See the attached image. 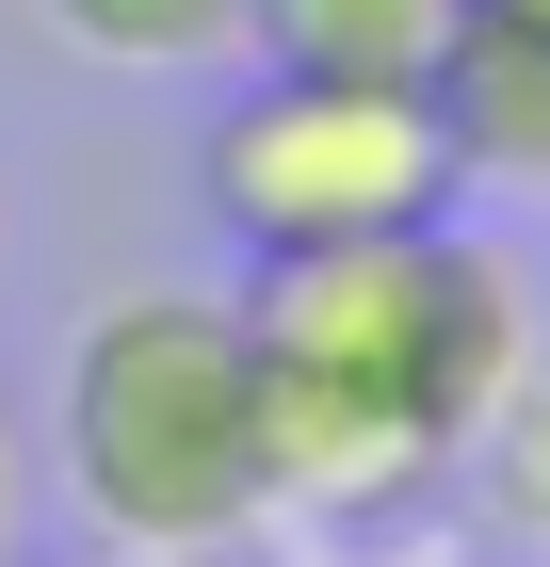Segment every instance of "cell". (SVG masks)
I'll list each match as a JSON object with an SVG mask.
<instances>
[{"mask_svg": "<svg viewBox=\"0 0 550 567\" xmlns=\"http://www.w3.org/2000/svg\"><path fill=\"white\" fill-rule=\"evenodd\" d=\"M227 308H243V357H259V519H324V535L422 519L486 454L518 357H535V292L469 227L259 260Z\"/></svg>", "mask_w": 550, "mask_h": 567, "instance_id": "obj_1", "label": "cell"}, {"mask_svg": "<svg viewBox=\"0 0 550 567\" xmlns=\"http://www.w3.org/2000/svg\"><path fill=\"white\" fill-rule=\"evenodd\" d=\"M65 503L146 567H211L259 535V357L227 292H114L65 341L49 405Z\"/></svg>", "mask_w": 550, "mask_h": 567, "instance_id": "obj_2", "label": "cell"}, {"mask_svg": "<svg viewBox=\"0 0 550 567\" xmlns=\"http://www.w3.org/2000/svg\"><path fill=\"white\" fill-rule=\"evenodd\" d=\"M195 195L243 260H340V244H405L454 227V146H437L422 82H292L243 65L195 146Z\"/></svg>", "mask_w": 550, "mask_h": 567, "instance_id": "obj_3", "label": "cell"}, {"mask_svg": "<svg viewBox=\"0 0 550 567\" xmlns=\"http://www.w3.org/2000/svg\"><path fill=\"white\" fill-rule=\"evenodd\" d=\"M422 114H437V146H454V195L550 212V33L535 17H454Z\"/></svg>", "mask_w": 550, "mask_h": 567, "instance_id": "obj_4", "label": "cell"}, {"mask_svg": "<svg viewBox=\"0 0 550 567\" xmlns=\"http://www.w3.org/2000/svg\"><path fill=\"white\" fill-rule=\"evenodd\" d=\"M469 0H243V65L292 82H437Z\"/></svg>", "mask_w": 550, "mask_h": 567, "instance_id": "obj_5", "label": "cell"}, {"mask_svg": "<svg viewBox=\"0 0 550 567\" xmlns=\"http://www.w3.org/2000/svg\"><path fill=\"white\" fill-rule=\"evenodd\" d=\"M49 33L114 65V82H178V65H243V0H33Z\"/></svg>", "mask_w": 550, "mask_h": 567, "instance_id": "obj_6", "label": "cell"}, {"mask_svg": "<svg viewBox=\"0 0 550 567\" xmlns=\"http://www.w3.org/2000/svg\"><path fill=\"white\" fill-rule=\"evenodd\" d=\"M469 471L502 486V519L550 551V324H535V357H518V390H502V422H486V454Z\"/></svg>", "mask_w": 550, "mask_h": 567, "instance_id": "obj_7", "label": "cell"}, {"mask_svg": "<svg viewBox=\"0 0 550 567\" xmlns=\"http://www.w3.org/2000/svg\"><path fill=\"white\" fill-rule=\"evenodd\" d=\"M17 551H33V437L0 422V567H17Z\"/></svg>", "mask_w": 550, "mask_h": 567, "instance_id": "obj_8", "label": "cell"}, {"mask_svg": "<svg viewBox=\"0 0 550 567\" xmlns=\"http://www.w3.org/2000/svg\"><path fill=\"white\" fill-rule=\"evenodd\" d=\"M469 17H535V33H550V0H469Z\"/></svg>", "mask_w": 550, "mask_h": 567, "instance_id": "obj_9", "label": "cell"}]
</instances>
